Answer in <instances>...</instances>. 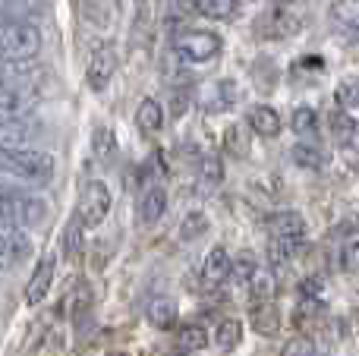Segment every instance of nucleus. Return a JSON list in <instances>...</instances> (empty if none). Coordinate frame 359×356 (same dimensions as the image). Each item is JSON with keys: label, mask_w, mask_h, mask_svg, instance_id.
I'll return each instance as SVG.
<instances>
[{"label": "nucleus", "mask_w": 359, "mask_h": 356, "mask_svg": "<svg viewBox=\"0 0 359 356\" xmlns=\"http://www.w3.org/2000/svg\"><path fill=\"white\" fill-rule=\"evenodd\" d=\"M0 180L44 186L54 180V158L38 149H0Z\"/></svg>", "instance_id": "obj_1"}, {"label": "nucleus", "mask_w": 359, "mask_h": 356, "mask_svg": "<svg viewBox=\"0 0 359 356\" xmlns=\"http://www.w3.org/2000/svg\"><path fill=\"white\" fill-rule=\"evenodd\" d=\"M0 218H6L29 231V227L44 224V218H48V202H44L41 196H32V193H25V189L13 186V183L0 180Z\"/></svg>", "instance_id": "obj_2"}, {"label": "nucleus", "mask_w": 359, "mask_h": 356, "mask_svg": "<svg viewBox=\"0 0 359 356\" xmlns=\"http://www.w3.org/2000/svg\"><path fill=\"white\" fill-rule=\"evenodd\" d=\"M41 50V32L22 19L0 22V63H22Z\"/></svg>", "instance_id": "obj_3"}, {"label": "nucleus", "mask_w": 359, "mask_h": 356, "mask_svg": "<svg viewBox=\"0 0 359 356\" xmlns=\"http://www.w3.org/2000/svg\"><path fill=\"white\" fill-rule=\"evenodd\" d=\"M111 212V189L101 180H88L79 193V202H76V221L82 224V231H92Z\"/></svg>", "instance_id": "obj_4"}, {"label": "nucleus", "mask_w": 359, "mask_h": 356, "mask_svg": "<svg viewBox=\"0 0 359 356\" xmlns=\"http://www.w3.org/2000/svg\"><path fill=\"white\" fill-rule=\"evenodd\" d=\"M174 50L180 60L205 63L215 54H221V35H215V32H183L174 38Z\"/></svg>", "instance_id": "obj_5"}, {"label": "nucleus", "mask_w": 359, "mask_h": 356, "mask_svg": "<svg viewBox=\"0 0 359 356\" xmlns=\"http://www.w3.org/2000/svg\"><path fill=\"white\" fill-rule=\"evenodd\" d=\"M32 256V237L25 227L13 224V221L0 218V268L6 265H19Z\"/></svg>", "instance_id": "obj_6"}, {"label": "nucleus", "mask_w": 359, "mask_h": 356, "mask_svg": "<svg viewBox=\"0 0 359 356\" xmlns=\"http://www.w3.org/2000/svg\"><path fill=\"white\" fill-rule=\"evenodd\" d=\"M114 69H117V50H114V44H104V41L95 44L92 57H88V69H86L88 85L95 92H101L114 79Z\"/></svg>", "instance_id": "obj_7"}, {"label": "nucleus", "mask_w": 359, "mask_h": 356, "mask_svg": "<svg viewBox=\"0 0 359 356\" xmlns=\"http://www.w3.org/2000/svg\"><path fill=\"white\" fill-rule=\"evenodd\" d=\"M54 256H44L41 262H38V268L32 271L29 284H25V303L29 306H38V303H44V296L50 294V284H54Z\"/></svg>", "instance_id": "obj_8"}, {"label": "nucleus", "mask_w": 359, "mask_h": 356, "mask_svg": "<svg viewBox=\"0 0 359 356\" xmlns=\"http://www.w3.org/2000/svg\"><path fill=\"white\" fill-rule=\"evenodd\" d=\"M227 278H230V256L224 246H215L202 262V281L205 287H221Z\"/></svg>", "instance_id": "obj_9"}, {"label": "nucleus", "mask_w": 359, "mask_h": 356, "mask_svg": "<svg viewBox=\"0 0 359 356\" xmlns=\"http://www.w3.org/2000/svg\"><path fill=\"white\" fill-rule=\"evenodd\" d=\"M32 101H35V98H32L25 88H13V92H4V95H0V126L10 123V120L29 117Z\"/></svg>", "instance_id": "obj_10"}, {"label": "nucleus", "mask_w": 359, "mask_h": 356, "mask_svg": "<svg viewBox=\"0 0 359 356\" xmlns=\"http://www.w3.org/2000/svg\"><path fill=\"white\" fill-rule=\"evenodd\" d=\"M164 212H168V193H164V186H149L142 193V199H139V218H142V224L161 221Z\"/></svg>", "instance_id": "obj_11"}, {"label": "nucleus", "mask_w": 359, "mask_h": 356, "mask_svg": "<svg viewBox=\"0 0 359 356\" xmlns=\"http://www.w3.org/2000/svg\"><path fill=\"white\" fill-rule=\"evenodd\" d=\"M177 303L170 296H151L149 300V309H145V319L151 322L155 328H174L177 325Z\"/></svg>", "instance_id": "obj_12"}, {"label": "nucleus", "mask_w": 359, "mask_h": 356, "mask_svg": "<svg viewBox=\"0 0 359 356\" xmlns=\"http://www.w3.org/2000/svg\"><path fill=\"white\" fill-rule=\"evenodd\" d=\"M249 126H252L259 136L274 139L280 132V114L268 104H255L252 111H249Z\"/></svg>", "instance_id": "obj_13"}, {"label": "nucleus", "mask_w": 359, "mask_h": 356, "mask_svg": "<svg viewBox=\"0 0 359 356\" xmlns=\"http://www.w3.org/2000/svg\"><path fill=\"white\" fill-rule=\"evenodd\" d=\"M268 231L271 237H293V240H303L306 237V221L299 218L297 212H280L268 221Z\"/></svg>", "instance_id": "obj_14"}, {"label": "nucleus", "mask_w": 359, "mask_h": 356, "mask_svg": "<svg viewBox=\"0 0 359 356\" xmlns=\"http://www.w3.org/2000/svg\"><path fill=\"white\" fill-rule=\"evenodd\" d=\"M249 319H252V328L259 334H278V328H280V313H278V306H274V300L255 303Z\"/></svg>", "instance_id": "obj_15"}, {"label": "nucleus", "mask_w": 359, "mask_h": 356, "mask_svg": "<svg viewBox=\"0 0 359 356\" xmlns=\"http://www.w3.org/2000/svg\"><path fill=\"white\" fill-rule=\"evenodd\" d=\"M136 126L142 132H149V136H155L164 126V107L158 104L155 98H142L139 101V111H136Z\"/></svg>", "instance_id": "obj_16"}, {"label": "nucleus", "mask_w": 359, "mask_h": 356, "mask_svg": "<svg viewBox=\"0 0 359 356\" xmlns=\"http://www.w3.org/2000/svg\"><path fill=\"white\" fill-rule=\"evenodd\" d=\"M331 136H334L337 145L353 149L356 145V120H353V114H347V111L337 107V111L331 114Z\"/></svg>", "instance_id": "obj_17"}, {"label": "nucleus", "mask_w": 359, "mask_h": 356, "mask_svg": "<svg viewBox=\"0 0 359 356\" xmlns=\"http://www.w3.org/2000/svg\"><path fill=\"white\" fill-rule=\"evenodd\" d=\"M290 158H293V164H297V167H303V170H322L325 164H328V155H325V151L318 149L316 142H299V145H293Z\"/></svg>", "instance_id": "obj_18"}, {"label": "nucleus", "mask_w": 359, "mask_h": 356, "mask_svg": "<svg viewBox=\"0 0 359 356\" xmlns=\"http://www.w3.org/2000/svg\"><path fill=\"white\" fill-rule=\"evenodd\" d=\"M246 287H249V296H252L255 303L262 300H274V290H278V281H274V275L268 268H255L252 275L246 278Z\"/></svg>", "instance_id": "obj_19"}, {"label": "nucleus", "mask_w": 359, "mask_h": 356, "mask_svg": "<svg viewBox=\"0 0 359 356\" xmlns=\"http://www.w3.org/2000/svg\"><path fill=\"white\" fill-rule=\"evenodd\" d=\"M177 344H180V350H186V353L205 350V347H208V334H205L202 325L186 322V325H180V331H177Z\"/></svg>", "instance_id": "obj_20"}, {"label": "nucleus", "mask_w": 359, "mask_h": 356, "mask_svg": "<svg viewBox=\"0 0 359 356\" xmlns=\"http://www.w3.org/2000/svg\"><path fill=\"white\" fill-rule=\"evenodd\" d=\"M259 25H262V32H265V38H284V35H290V32L297 29V22L290 19V13H284V10L268 13Z\"/></svg>", "instance_id": "obj_21"}, {"label": "nucleus", "mask_w": 359, "mask_h": 356, "mask_svg": "<svg viewBox=\"0 0 359 356\" xmlns=\"http://www.w3.org/2000/svg\"><path fill=\"white\" fill-rule=\"evenodd\" d=\"M240 341H243L240 319H224L221 325L215 328V344L221 347V350H233V347H240Z\"/></svg>", "instance_id": "obj_22"}, {"label": "nucleus", "mask_w": 359, "mask_h": 356, "mask_svg": "<svg viewBox=\"0 0 359 356\" xmlns=\"http://www.w3.org/2000/svg\"><path fill=\"white\" fill-rule=\"evenodd\" d=\"M196 10L205 19H215V22H227L236 13V0H196Z\"/></svg>", "instance_id": "obj_23"}, {"label": "nucleus", "mask_w": 359, "mask_h": 356, "mask_svg": "<svg viewBox=\"0 0 359 356\" xmlns=\"http://www.w3.org/2000/svg\"><path fill=\"white\" fill-rule=\"evenodd\" d=\"M299 243H303V240H293V237H271V243H268V259H271V265H287L293 256H297Z\"/></svg>", "instance_id": "obj_24"}, {"label": "nucleus", "mask_w": 359, "mask_h": 356, "mask_svg": "<svg viewBox=\"0 0 359 356\" xmlns=\"http://www.w3.org/2000/svg\"><path fill=\"white\" fill-rule=\"evenodd\" d=\"M331 19H334L337 25H344V29L356 32V25H359V0H337V4L331 6Z\"/></svg>", "instance_id": "obj_25"}, {"label": "nucleus", "mask_w": 359, "mask_h": 356, "mask_svg": "<svg viewBox=\"0 0 359 356\" xmlns=\"http://www.w3.org/2000/svg\"><path fill=\"white\" fill-rule=\"evenodd\" d=\"M290 126H293V132L297 136H316L318 132V114H316V107H297V114H293V120H290Z\"/></svg>", "instance_id": "obj_26"}, {"label": "nucleus", "mask_w": 359, "mask_h": 356, "mask_svg": "<svg viewBox=\"0 0 359 356\" xmlns=\"http://www.w3.org/2000/svg\"><path fill=\"white\" fill-rule=\"evenodd\" d=\"M25 63H0V95L13 92V88H25L22 85V76H25Z\"/></svg>", "instance_id": "obj_27"}, {"label": "nucleus", "mask_w": 359, "mask_h": 356, "mask_svg": "<svg viewBox=\"0 0 359 356\" xmlns=\"http://www.w3.org/2000/svg\"><path fill=\"white\" fill-rule=\"evenodd\" d=\"M205 227H208L205 214H202V212H189V214L183 218V227H180V237H183V240H196V237H202V233H205Z\"/></svg>", "instance_id": "obj_28"}, {"label": "nucleus", "mask_w": 359, "mask_h": 356, "mask_svg": "<svg viewBox=\"0 0 359 356\" xmlns=\"http://www.w3.org/2000/svg\"><path fill=\"white\" fill-rule=\"evenodd\" d=\"M60 246H63V252H67V256H76V252H79V246H82V224L76 218L69 221V227L63 231Z\"/></svg>", "instance_id": "obj_29"}, {"label": "nucleus", "mask_w": 359, "mask_h": 356, "mask_svg": "<svg viewBox=\"0 0 359 356\" xmlns=\"http://www.w3.org/2000/svg\"><path fill=\"white\" fill-rule=\"evenodd\" d=\"M224 142H227L230 155H246L249 151V139H246V130H243V126H230L227 136H224Z\"/></svg>", "instance_id": "obj_30"}, {"label": "nucleus", "mask_w": 359, "mask_h": 356, "mask_svg": "<svg viewBox=\"0 0 359 356\" xmlns=\"http://www.w3.org/2000/svg\"><path fill=\"white\" fill-rule=\"evenodd\" d=\"M255 268H259V265H255V259L249 256V252H243V256L236 259V262H230V278H236L240 284H246V278L252 275Z\"/></svg>", "instance_id": "obj_31"}, {"label": "nucleus", "mask_w": 359, "mask_h": 356, "mask_svg": "<svg viewBox=\"0 0 359 356\" xmlns=\"http://www.w3.org/2000/svg\"><path fill=\"white\" fill-rule=\"evenodd\" d=\"M356 82H344V85H337V107L347 114H356Z\"/></svg>", "instance_id": "obj_32"}, {"label": "nucleus", "mask_w": 359, "mask_h": 356, "mask_svg": "<svg viewBox=\"0 0 359 356\" xmlns=\"http://www.w3.org/2000/svg\"><path fill=\"white\" fill-rule=\"evenodd\" d=\"M202 177L208 183H221V177H224V167H221V161L217 158H202Z\"/></svg>", "instance_id": "obj_33"}, {"label": "nucleus", "mask_w": 359, "mask_h": 356, "mask_svg": "<svg viewBox=\"0 0 359 356\" xmlns=\"http://www.w3.org/2000/svg\"><path fill=\"white\" fill-rule=\"evenodd\" d=\"M284 356H318V353L309 341H293V344L284 350Z\"/></svg>", "instance_id": "obj_34"}, {"label": "nucleus", "mask_w": 359, "mask_h": 356, "mask_svg": "<svg viewBox=\"0 0 359 356\" xmlns=\"http://www.w3.org/2000/svg\"><path fill=\"white\" fill-rule=\"evenodd\" d=\"M344 268H347L350 275L356 271V240H353V237L344 243Z\"/></svg>", "instance_id": "obj_35"}, {"label": "nucleus", "mask_w": 359, "mask_h": 356, "mask_svg": "<svg viewBox=\"0 0 359 356\" xmlns=\"http://www.w3.org/2000/svg\"><path fill=\"white\" fill-rule=\"evenodd\" d=\"M0 6H4V4H0ZM0 13H4V10H0Z\"/></svg>", "instance_id": "obj_36"}, {"label": "nucleus", "mask_w": 359, "mask_h": 356, "mask_svg": "<svg viewBox=\"0 0 359 356\" xmlns=\"http://www.w3.org/2000/svg\"><path fill=\"white\" fill-rule=\"evenodd\" d=\"M13 4H16V0H13Z\"/></svg>", "instance_id": "obj_37"}]
</instances>
